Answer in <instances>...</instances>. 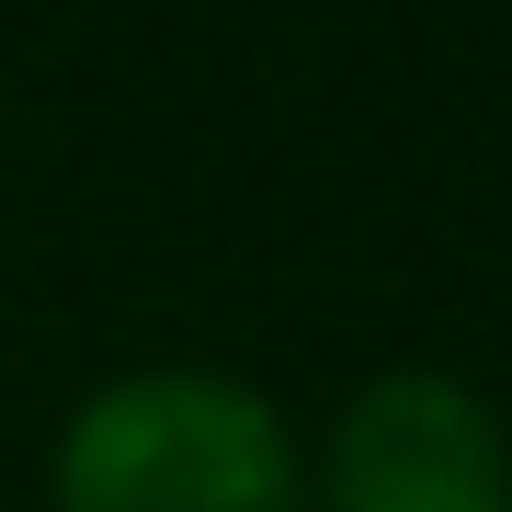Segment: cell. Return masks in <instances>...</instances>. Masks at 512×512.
<instances>
[{
	"label": "cell",
	"instance_id": "1",
	"mask_svg": "<svg viewBox=\"0 0 512 512\" xmlns=\"http://www.w3.org/2000/svg\"><path fill=\"white\" fill-rule=\"evenodd\" d=\"M46 501L57 512H296L308 456L262 387L205 365H148L69 410L46 456Z\"/></svg>",
	"mask_w": 512,
	"mask_h": 512
},
{
	"label": "cell",
	"instance_id": "2",
	"mask_svg": "<svg viewBox=\"0 0 512 512\" xmlns=\"http://www.w3.org/2000/svg\"><path fill=\"white\" fill-rule=\"evenodd\" d=\"M319 512H512L501 410L433 365L353 387L319 444Z\"/></svg>",
	"mask_w": 512,
	"mask_h": 512
}]
</instances>
